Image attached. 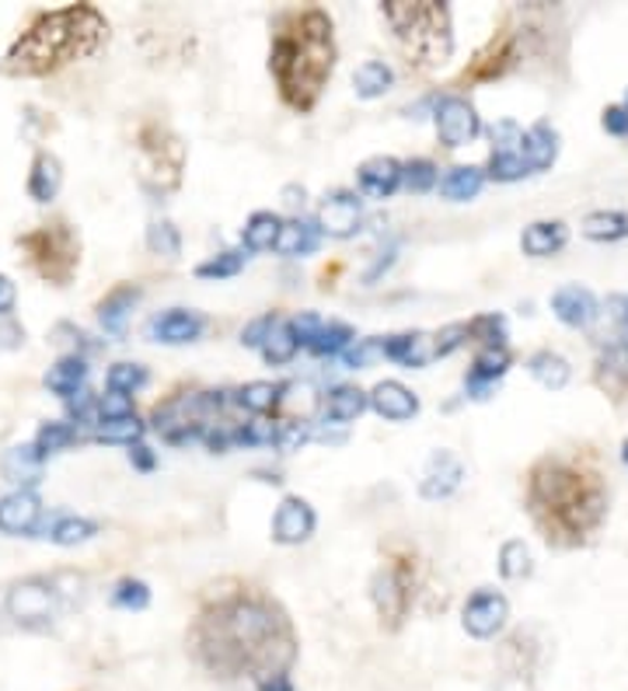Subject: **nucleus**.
<instances>
[{
    "label": "nucleus",
    "instance_id": "39448f33",
    "mask_svg": "<svg viewBox=\"0 0 628 691\" xmlns=\"http://www.w3.org/2000/svg\"><path fill=\"white\" fill-rule=\"evenodd\" d=\"M381 14L412 74H433L454 56V14L444 0H384Z\"/></svg>",
    "mask_w": 628,
    "mask_h": 691
},
{
    "label": "nucleus",
    "instance_id": "f03ea898",
    "mask_svg": "<svg viewBox=\"0 0 628 691\" xmlns=\"http://www.w3.org/2000/svg\"><path fill=\"white\" fill-rule=\"evenodd\" d=\"M611 492L601 458L590 447L549 451L524 475V510L544 545L587 549L607 521Z\"/></svg>",
    "mask_w": 628,
    "mask_h": 691
},
{
    "label": "nucleus",
    "instance_id": "423d86ee",
    "mask_svg": "<svg viewBox=\"0 0 628 691\" xmlns=\"http://www.w3.org/2000/svg\"><path fill=\"white\" fill-rule=\"evenodd\" d=\"M228 406H231V392H223V388L175 392L151 409V430L165 444L182 447V444H192V440H203L206 430L214 426L209 420Z\"/></svg>",
    "mask_w": 628,
    "mask_h": 691
},
{
    "label": "nucleus",
    "instance_id": "aec40b11",
    "mask_svg": "<svg viewBox=\"0 0 628 691\" xmlns=\"http://www.w3.org/2000/svg\"><path fill=\"white\" fill-rule=\"evenodd\" d=\"M510 367H513V353L507 346L478 349L475 360H472V371H469V378H464V392H469V398H475V401L489 398L496 381H503Z\"/></svg>",
    "mask_w": 628,
    "mask_h": 691
},
{
    "label": "nucleus",
    "instance_id": "1a4fd4ad",
    "mask_svg": "<svg viewBox=\"0 0 628 691\" xmlns=\"http://www.w3.org/2000/svg\"><path fill=\"white\" fill-rule=\"evenodd\" d=\"M370 601L384 632H398L409 622L415 604V555L409 549H392L370 576Z\"/></svg>",
    "mask_w": 628,
    "mask_h": 691
},
{
    "label": "nucleus",
    "instance_id": "e2e57ef3",
    "mask_svg": "<svg viewBox=\"0 0 628 691\" xmlns=\"http://www.w3.org/2000/svg\"><path fill=\"white\" fill-rule=\"evenodd\" d=\"M607 311H611V318L618 321V329L628 332V294H611L607 297Z\"/></svg>",
    "mask_w": 628,
    "mask_h": 691
},
{
    "label": "nucleus",
    "instance_id": "20e7f679",
    "mask_svg": "<svg viewBox=\"0 0 628 691\" xmlns=\"http://www.w3.org/2000/svg\"><path fill=\"white\" fill-rule=\"evenodd\" d=\"M108 18L94 4H67L31 14L4 56L14 77H50L108 46Z\"/></svg>",
    "mask_w": 628,
    "mask_h": 691
},
{
    "label": "nucleus",
    "instance_id": "864d4df0",
    "mask_svg": "<svg viewBox=\"0 0 628 691\" xmlns=\"http://www.w3.org/2000/svg\"><path fill=\"white\" fill-rule=\"evenodd\" d=\"M461 346H469V321H454L433 335V357H450Z\"/></svg>",
    "mask_w": 628,
    "mask_h": 691
},
{
    "label": "nucleus",
    "instance_id": "774afa93",
    "mask_svg": "<svg viewBox=\"0 0 628 691\" xmlns=\"http://www.w3.org/2000/svg\"><path fill=\"white\" fill-rule=\"evenodd\" d=\"M625 108H628V94H625Z\"/></svg>",
    "mask_w": 628,
    "mask_h": 691
},
{
    "label": "nucleus",
    "instance_id": "13d9d810",
    "mask_svg": "<svg viewBox=\"0 0 628 691\" xmlns=\"http://www.w3.org/2000/svg\"><path fill=\"white\" fill-rule=\"evenodd\" d=\"M377 353H381V340H357L343 353V363L349 371H360V367H367L370 357H377Z\"/></svg>",
    "mask_w": 628,
    "mask_h": 691
},
{
    "label": "nucleus",
    "instance_id": "6ab92c4d",
    "mask_svg": "<svg viewBox=\"0 0 628 691\" xmlns=\"http://www.w3.org/2000/svg\"><path fill=\"white\" fill-rule=\"evenodd\" d=\"M42 527V500L36 489H14L0 500V532L4 535H36Z\"/></svg>",
    "mask_w": 628,
    "mask_h": 691
},
{
    "label": "nucleus",
    "instance_id": "7c9ffc66",
    "mask_svg": "<svg viewBox=\"0 0 628 691\" xmlns=\"http://www.w3.org/2000/svg\"><path fill=\"white\" fill-rule=\"evenodd\" d=\"M367 409H370V392L357 388V384H339V388H332L325 395V420L335 426L357 423Z\"/></svg>",
    "mask_w": 628,
    "mask_h": 691
},
{
    "label": "nucleus",
    "instance_id": "5701e85b",
    "mask_svg": "<svg viewBox=\"0 0 628 691\" xmlns=\"http://www.w3.org/2000/svg\"><path fill=\"white\" fill-rule=\"evenodd\" d=\"M461 478H464V464L450 451H437L426 464L423 482H419V496H423V500H447L450 492H458Z\"/></svg>",
    "mask_w": 628,
    "mask_h": 691
},
{
    "label": "nucleus",
    "instance_id": "4c0bfd02",
    "mask_svg": "<svg viewBox=\"0 0 628 691\" xmlns=\"http://www.w3.org/2000/svg\"><path fill=\"white\" fill-rule=\"evenodd\" d=\"M584 238L598 245H615L628 238V210H593L584 217Z\"/></svg>",
    "mask_w": 628,
    "mask_h": 691
},
{
    "label": "nucleus",
    "instance_id": "de8ad7c7",
    "mask_svg": "<svg viewBox=\"0 0 628 691\" xmlns=\"http://www.w3.org/2000/svg\"><path fill=\"white\" fill-rule=\"evenodd\" d=\"M148 381H151L148 367H143V363H130V360H123V363H112V367H108V374H105V388H108V392L133 395V392H140Z\"/></svg>",
    "mask_w": 628,
    "mask_h": 691
},
{
    "label": "nucleus",
    "instance_id": "f704fd0d",
    "mask_svg": "<svg viewBox=\"0 0 628 691\" xmlns=\"http://www.w3.org/2000/svg\"><path fill=\"white\" fill-rule=\"evenodd\" d=\"M318 245H321L318 220H311V217H290L283 223V238H280L277 252L286 255V259H300V255L318 252Z\"/></svg>",
    "mask_w": 628,
    "mask_h": 691
},
{
    "label": "nucleus",
    "instance_id": "473e14b6",
    "mask_svg": "<svg viewBox=\"0 0 628 691\" xmlns=\"http://www.w3.org/2000/svg\"><path fill=\"white\" fill-rule=\"evenodd\" d=\"M486 168H478V165H454V168H447L440 175V196L447 203H469L475 200L482 185H486Z\"/></svg>",
    "mask_w": 628,
    "mask_h": 691
},
{
    "label": "nucleus",
    "instance_id": "dca6fc26",
    "mask_svg": "<svg viewBox=\"0 0 628 691\" xmlns=\"http://www.w3.org/2000/svg\"><path fill=\"white\" fill-rule=\"evenodd\" d=\"M318 532V513L304 496H283L272 513V541L277 545H304Z\"/></svg>",
    "mask_w": 628,
    "mask_h": 691
},
{
    "label": "nucleus",
    "instance_id": "9b49d317",
    "mask_svg": "<svg viewBox=\"0 0 628 691\" xmlns=\"http://www.w3.org/2000/svg\"><path fill=\"white\" fill-rule=\"evenodd\" d=\"M521 53H524L521 31L499 28V31H492V39L469 60V67L458 74L454 85L458 88H475V85H489V80L507 77L521 63Z\"/></svg>",
    "mask_w": 628,
    "mask_h": 691
},
{
    "label": "nucleus",
    "instance_id": "680f3d73",
    "mask_svg": "<svg viewBox=\"0 0 628 691\" xmlns=\"http://www.w3.org/2000/svg\"><path fill=\"white\" fill-rule=\"evenodd\" d=\"M130 464H133L137 472H154V469H157V455L151 451L148 444L140 440V444L130 447Z\"/></svg>",
    "mask_w": 628,
    "mask_h": 691
},
{
    "label": "nucleus",
    "instance_id": "69168bd1",
    "mask_svg": "<svg viewBox=\"0 0 628 691\" xmlns=\"http://www.w3.org/2000/svg\"><path fill=\"white\" fill-rule=\"evenodd\" d=\"M259 691H297V688H294V681H290V678H280V681H272V684H266Z\"/></svg>",
    "mask_w": 628,
    "mask_h": 691
},
{
    "label": "nucleus",
    "instance_id": "338daca9",
    "mask_svg": "<svg viewBox=\"0 0 628 691\" xmlns=\"http://www.w3.org/2000/svg\"><path fill=\"white\" fill-rule=\"evenodd\" d=\"M621 461H625V464H628V440H625V444H621Z\"/></svg>",
    "mask_w": 628,
    "mask_h": 691
},
{
    "label": "nucleus",
    "instance_id": "0eeeda50",
    "mask_svg": "<svg viewBox=\"0 0 628 691\" xmlns=\"http://www.w3.org/2000/svg\"><path fill=\"white\" fill-rule=\"evenodd\" d=\"M137 175L140 185L151 192V196H171L175 189L182 185L185 175V143L182 137L171 130L168 123L161 119H143L137 126Z\"/></svg>",
    "mask_w": 628,
    "mask_h": 691
},
{
    "label": "nucleus",
    "instance_id": "a211bd4d",
    "mask_svg": "<svg viewBox=\"0 0 628 691\" xmlns=\"http://www.w3.org/2000/svg\"><path fill=\"white\" fill-rule=\"evenodd\" d=\"M203 332H206V318L189 308H168L148 321V335L154 343H165V346L196 343Z\"/></svg>",
    "mask_w": 628,
    "mask_h": 691
},
{
    "label": "nucleus",
    "instance_id": "f8f14e48",
    "mask_svg": "<svg viewBox=\"0 0 628 691\" xmlns=\"http://www.w3.org/2000/svg\"><path fill=\"white\" fill-rule=\"evenodd\" d=\"M486 175L492 182H521L530 175L524 157V130L513 119H503L492 126V154Z\"/></svg>",
    "mask_w": 628,
    "mask_h": 691
},
{
    "label": "nucleus",
    "instance_id": "5fc2aeb1",
    "mask_svg": "<svg viewBox=\"0 0 628 691\" xmlns=\"http://www.w3.org/2000/svg\"><path fill=\"white\" fill-rule=\"evenodd\" d=\"M308 440H311V426L304 420H280V440H277L280 451H286V455L300 451Z\"/></svg>",
    "mask_w": 628,
    "mask_h": 691
},
{
    "label": "nucleus",
    "instance_id": "c03bdc74",
    "mask_svg": "<svg viewBox=\"0 0 628 691\" xmlns=\"http://www.w3.org/2000/svg\"><path fill=\"white\" fill-rule=\"evenodd\" d=\"M245 263H248L245 248H223L217 255H209V259L200 263L192 272H196L200 280H231V277H238L241 269H245Z\"/></svg>",
    "mask_w": 628,
    "mask_h": 691
},
{
    "label": "nucleus",
    "instance_id": "052dcab7",
    "mask_svg": "<svg viewBox=\"0 0 628 691\" xmlns=\"http://www.w3.org/2000/svg\"><path fill=\"white\" fill-rule=\"evenodd\" d=\"M601 126L611 137H628V108L625 105H607L604 116H601Z\"/></svg>",
    "mask_w": 628,
    "mask_h": 691
},
{
    "label": "nucleus",
    "instance_id": "ddd939ff",
    "mask_svg": "<svg viewBox=\"0 0 628 691\" xmlns=\"http://www.w3.org/2000/svg\"><path fill=\"white\" fill-rule=\"evenodd\" d=\"M433 123H437V137L447 151H458L482 133L478 112L464 94H440L437 108H433Z\"/></svg>",
    "mask_w": 628,
    "mask_h": 691
},
{
    "label": "nucleus",
    "instance_id": "a878e982",
    "mask_svg": "<svg viewBox=\"0 0 628 691\" xmlns=\"http://www.w3.org/2000/svg\"><path fill=\"white\" fill-rule=\"evenodd\" d=\"M524 157H527V168L530 175L538 171H549L555 161H559V130L552 123H535L524 130Z\"/></svg>",
    "mask_w": 628,
    "mask_h": 691
},
{
    "label": "nucleus",
    "instance_id": "4be33fe9",
    "mask_svg": "<svg viewBox=\"0 0 628 691\" xmlns=\"http://www.w3.org/2000/svg\"><path fill=\"white\" fill-rule=\"evenodd\" d=\"M552 311H555V318L562 321V325L587 329V325H593V321H598L601 304H598V297L587 291V286L569 283V286H562V291L552 294Z\"/></svg>",
    "mask_w": 628,
    "mask_h": 691
},
{
    "label": "nucleus",
    "instance_id": "6e6d98bb",
    "mask_svg": "<svg viewBox=\"0 0 628 691\" xmlns=\"http://www.w3.org/2000/svg\"><path fill=\"white\" fill-rule=\"evenodd\" d=\"M277 321H280V315H272V311L248 321V325L241 329V346H245V349H262V343L269 340V332H272Z\"/></svg>",
    "mask_w": 628,
    "mask_h": 691
},
{
    "label": "nucleus",
    "instance_id": "2eb2a0df",
    "mask_svg": "<svg viewBox=\"0 0 628 691\" xmlns=\"http://www.w3.org/2000/svg\"><path fill=\"white\" fill-rule=\"evenodd\" d=\"M318 228L329 238H353L363 220V200L353 189H332L318 206Z\"/></svg>",
    "mask_w": 628,
    "mask_h": 691
},
{
    "label": "nucleus",
    "instance_id": "09e8293b",
    "mask_svg": "<svg viewBox=\"0 0 628 691\" xmlns=\"http://www.w3.org/2000/svg\"><path fill=\"white\" fill-rule=\"evenodd\" d=\"M241 447H277L280 440V420H269V415H255V420L234 426Z\"/></svg>",
    "mask_w": 628,
    "mask_h": 691
},
{
    "label": "nucleus",
    "instance_id": "cd10ccee",
    "mask_svg": "<svg viewBox=\"0 0 628 691\" xmlns=\"http://www.w3.org/2000/svg\"><path fill=\"white\" fill-rule=\"evenodd\" d=\"M60 185H63V165L60 157L50 151H39L31 157V168H28V196L36 203H53L60 196Z\"/></svg>",
    "mask_w": 628,
    "mask_h": 691
},
{
    "label": "nucleus",
    "instance_id": "ea45409f",
    "mask_svg": "<svg viewBox=\"0 0 628 691\" xmlns=\"http://www.w3.org/2000/svg\"><path fill=\"white\" fill-rule=\"evenodd\" d=\"M357 343V329L346 325V321H325L321 332L315 335V343L308 346L311 357H343V353Z\"/></svg>",
    "mask_w": 628,
    "mask_h": 691
},
{
    "label": "nucleus",
    "instance_id": "f3484780",
    "mask_svg": "<svg viewBox=\"0 0 628 691\" xmlns=\"http://www.w3.org/2000/svg\"><path fill=\"white\" fill-rule=\"evenodd\" d=\"M406 179V161L392 154H374L357 168V185L367 200H392Z\"/></svg>",
    "mask_w": 628,
    "mask_h": 691
},
{
    "label": "nucleus",
    "instance_id": "9d476101",
    "mask_svg": "<svg viewBox=\"0 0 628 691\" xmlns=\"http://www.w3.org/2000/svg\"><path fill=\"white\" fill-rule=\"evenodd\" d=\"M67 576H25V580H14L4 590V615L18 625V629H50L56 615L67 604V590L63 587Z\"/></svg>",
    "mask_w": 628,
    "mask_h": 691
},
{
    "label": "nucleus",
    "instance_id": "4d7b16f0",
    "mask_svg": "<svg viewBox=\"0 0 628 691\" xmlns=\"http://www.w3.org/2000/svg\"><path fill=\"white\" fill-rule=\"evenodd\" d=\"M116 415H133V395L105 388V395H99V420H116Z\"/></svg>",
    "mask_w": 628,
    "mask_h": 691
},
{
    "label": "nucleus",
    "instance_id": "a18cd8bd",
    "mask_svg": "<svg viewBox=\"0 0 628 691\" xmlns=\"http://www.w3.org/2000/svg\"><path fill=\"white\" fill-rule=\"evenodd\" d=\"M469 343H478V349L507 346V318L499 311H486L469 318Z\"/></svg>",
    "mask_w": 628,
    "mask_h": 691
},
{
    "label": "nucleus",
    "instance_id": "393cba45",
    "mask_svg": "<svg viewBox=\"0 0 628 691\" xmlns=\"http://www.w3.org/2000/svg\"><path fill=\"white\" fill-rule=\"evenodd\" d=\"M569 245V228L562 220H535L521 234V248L530 259H552Z\"/></svg>",
    "mask_w": 628,
    "mask_h": 691
},
{
    "label": "nucleus",
    "instance_id": "4468645a",
    "mask_svg": "<svg viewBox=\"0 0 628 691\" xmlns=\"http://www.w3.org/2000/svg\"><path fill=\"white\" fill-rule=\"evenodd\" d=\"M510 622V601L499 590L482 587L461 607V625L472 639H496Z\"/></svg>",
    "mask_w": 628,
    "mask_h": 691
},
{
    "label": "nucleus",
    "instance_id": "c85d7f7f",
    "mask_svg": "<svg viewBox=\"0 0 628 691\" xmlns=\"http://www.w3.org/2000/svg\"><path fill=\"white\" fill-rule=\"evenodd\" d=\"M381 353L395 363L406 367H423L433 360V335L426 332H398V335H384L381 340Z\"/></svg>",
    "mask_w": 628,
    "mask_h": 691
},
{
    "label": "nucleus",
    "instance_id": "79ce46f5",
    "mask_svg": "<svg viewBox=\"0 0 628 691\" xmlns=\"http://www.w3.org/2000/svg\"><path fill=\"white\" fill-rule=\"evenodd\" d=\"M530 573H535V555H530L527 541L524 538L503 541V549H499V576L503 580H527Z\"/></svg>",
    "mask_w": 628,
    "mask_h": 691
},
{
    "label": "nucleus",
    "instance_id": "c756f323",
    "mask_svg": "<svg viewBox=\"0 0 628 691\" xmlns=\"http://www.w3.org/2000/svg\"><path fill=\"white\" fill-rule=\"evenodd\" d=\"M290 388H294L290 381H248L234 392V401L252 415H272Z\"/></svg>",
    "mask_w": 628,
    "mask_h": 691
},
{
    "label": "nucleus",
    "instance_id": "bb28decb",
    "mask_svg": "<svg viewBox=\"0 0 628 691\" xmlns=\"http://www.w3.org/2000/svg\"><path fill=\"white\" fill-rule=\"evenodd\" d=\"M88 381V360L80 353H63V357L46 371V388L53 395H60L63 401H71L74 395L85 392Z\"/></svg>",
    "mask_w": 628,
    "mask_h": 691
},
{
    "label": "nucleus",
    "instance_id": "412c9836",
    "mask_svg": "<svg viewBox=\"0 0 628 691\" xmlns=\"http://www.w3.org/2000/svg\"><path fill=\"white\" fill-rule=\"evenodd\" d=\"M370 409L388 423H409L419 415V395L412 388H406L401 381L388 378L370 388Z\"/></svg>",
    "mask_w": 628,
    "mask_h": 691
},
{
    "label": "nucleus",
    "instance_id": "e433bc0d",
    "mask_svg": "<svg viewBox=\"0 0 628 691\" xmlns=\"http://www.w3.org/2000/svg\"><path fill=\"white\" fill-rule=\"evenodd\" d=\"M527 371L541 384V388H549V392H562L569 384V374H573L569 360L559 357V353H552V349H538L535 357L527 360Z\"/></svg>",
    "mask_w": 628,
    "mask_h": 691
},
{
    "label": "nucleus",
    "instance_id": "49530a36",
    "mask_svg": "<svg viewBox=\"0 0 628 691\" xmlns=\"http://www.w3.org/2000/svg\"><path fill=\"white\" fill-rule=\"evenodd\" d=\"M108 601L119 612H143V607H151V587L137 580V576H123V580L112 584Z\"/></svg>",
    "mask_w": 628,
    "mask_h": 691
},
{
    "label": "nucleus",
    "instance_id": "7ed1b4c3",
    "mask_svg": "<svg viewBox=\"0 0 628 691\" xmlns=\"http://www.w3.org/2000/svg\"><path fill=\"white\" fill-rule=\"evenodd\" d=\"M339 46H335V22L325 8H286L269 25V74L280 102L290 112L318 108L329 80L335 74Z\"/></svg>",
    "mask_w": 628,
    "mask_h": 691
},
{
    "label": "nucleus",
    "instance_id": "f257e3e1",
    "mask_svg": "<svg viewBox=\"0 0 628 691\" xmlns=\"http://www.w3.org/2000/svg\"><path fill=\"white\" fill-rule=\"evenodd\" d=\"M185 653L206 678L259 691L290 678L300 636L277 593L245 580H220L203 590L189 618Z\"/></svg>",
    "mask_w": 628,
    "mask_h": 691
},
{
    "label": "nucleus",
    "instance_id": "c9c22d12",
    "mask_svg": "<svg viewBox=\"0 0 628 691\" xmlns=\"http://www.w3.org/2000/svg\"><path fill=\"white\" fill-rule=\"evenodd\" d=\"M392 88H395V71H392V63H384V60H363L357 74H353V91H357V99H363V102L384 99Z\"/></svg>",
    "mask_w": 628,
    "mask_h": 691
},
{
    "label": "nucleus",
    "instance_id": "603ef678",
    "mask_svg": "<svg viewBox=\"0 0 628 691\" xmlns=\"http://www.w3.org/2000/svg\"><path fill=\"white\" fill-rule=\"evenodd\" d=\"M46 458L36 451V444H22V447H11L8 451V458H4V472L11 475V478H28V482H36V475H39V464H42Z\"/></svg>",
    "mask_w": 628,
    "mask_h": 691
},
{
    "label": "nucleus",
    "instance_id": "37998d69",
    "mask_svg": "<svg viewBox=\"0 0 628 691\" xmlns=\"http://www.w3.org/2000/svg\"><path fill=\"white\" fill-rule=\"evenodd\" d=\"M80 437V430L71 423V420H50V423H42L39 433H36V451L42 458H50V455H60V451H67V447Z\"/></svg>",
    "mask_w": 628,
    "mask_h": 691
},
{
    "label": "nucleus",
    "instance_id": "3c124183",
    "mask_svg": "<svg viewBox=\"0 0 628 691\" xmlns=\"http://www.w3.org/2000/svg\"><path fill=\"white\" fill-rule=\"evenodd\" d=\"M440 185V168H437V161H430V157H412L406 161V179H401V189H409V192H430V189H437Z\"/></svg>",
    "mask_w": 628,
    "mask_h": 691
},
{
    "label": "nucleus",
    "instance_id": "8fccbe9b",
    "mask_svg": "<svg viewBox=\"0 0 628 691\" xmlns=\"http://www.w3.org/2000/svg\"><path fill=\"white\" fill-rule=\"evenodd\" d=\"M148 248L165 259H179L182 255V234L171 220H151L148 223Z\"/></svg>",
    "mask_w": 628,
    "mask_h": 691
},
{
    "label": "nucleus",
    "instance_id": "b1692460",
    "mask_svg": "<svg viewBox=\"0 0 628 691\" xmlns=\"http://www.w3.org/2000/svg\"><path fill=\"white\" fill-rule=\"evenodd\" d=\"M143 291L137 283H123V286H112V291L99 300V325L108 335H123L126 332V321H130L133 308L140 304Z\"/></svg>",
    "mask_w": 628,
    "mask_h": 691
},
{
    "label": "nucleus",
    "instance_id": "6e6552de",
    "mask_svg": "<svg viewBox=\"0 0 628 691\" xmlns=\"http://www.w3.org/2000/svg\"><path fill=\"white\" fill-rule=\"evenodd\" d=\"M18 248L36 277L53 286H67L80 269V234L71 220H46L39 228L18 234Z\"/></svg>",
    "mask_w": 628,
    "mask_h": 691
},
{
    "label": "nucleus",
    "instance_id": "a19ab883",
    "mask_svg": "<svg viewBox=\"0 0 628 691\" xmlns=\"http://www.w3.org/2000/svg\"><path fill=\"white\" fill-rule=\"evenodd\" d=\"M143 433H148V423H140L133 412V415H116V420H99V426H94V440L133 447L143 440Z\"/></svg>",
    "mask_w": 628,
    "mask_h": 691
},
{
    "label": "nucleus",
    "instance_id": "bf43d9fd",
    "mask_svg": "<svg viewBox=\"0 0 628 691\" xmlns=\"http://www.w3.org/2000/svg\"><path fill=\"white\" fill-rule=\"evenodd\" d=\"M321 325H325V321H321L315 311H300V315L290 318V329H294V335L300 340V346H304V349H308V346L315 343V335L321 332Z\"/></svg>",
    "mask_w": 628,
    "mask_h": 691
},
{
    "label": "nucleus",
    "instance_id": "58836bf2",
    "mask_svg": "<svg viewBox=\"0 0 628 691\" xmlns=\"http://www.w3.org/2000/svg\"><path fill=\"white\" fill-rule=\"evenodd\" d=\"M297 349H300V340L294 335V329H290V318H280L277 325H272L269 332V340L262 343V360L269 367H286L290 360L297 357Z\"/></svg>",
    "mask_w": 628,
    "mask_h": 691
},
{
    "label": "nucleus",
    "instance_id": "0e129e2a",
    "mask_svg": "<svg viewBox=\"0 0 628 691\" xmlns=\"http://www.w3.org/2000/svg\"><path fill=\"white\" fill-rule=\"evenodd\" d=\"M14 300H18V291H14V283L4 277V272H0V315H11Z\"/></svg>",
    "mask_w": 628,
    "mask_h": 691
},
{
    "label": "nucleus",
    "instance_id": "72a5a7b5",
    "mask_svg": "<svg viewBox=\"0 0 628 691\" xmlns=\"http://www.w3.org/2000/svg\"><path fill=\"white\" fill-rule=\"evenodd\" d=\"M39 532H42V538L60 545V549H74V545H85L99 535V524L88 517H77V513H56V517L46 521Z\"/></svg>",
    "mask_w": 628,
    "mask_h": 691
},
{
    "label": "nucleus",
    "instance_id": "2f4dec72",
    "mask_svg": "<svg viewBox=\"0 0 628 691\" xmlns=\"http://www.w3.org/2000/svg\"><path fill=\"white\" fill-rule=\"evenodd\" d=\"M283 217L272 210H255L241 228V248L245 252H272L283 238Z\"/></svg>",
    "mask_w": 628,
    "mask_h": 691
}]
</instances>
